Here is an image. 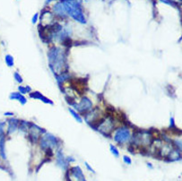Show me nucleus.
<instances>
[{
	"label": "nucleus",
	"mask_w": 182,
	"mask_h": 181,
	"mask_svg": "<svg viewBox=\"0 0 182 181\" xmlns=\"http://www.w3.org/2000/svg\"><path fill=\"white\" fill-rule=\"evenodd\" d=\"M39 142H40L41 148L46 151L58 148L59 145L60 140L57 136H53L52 134L45 132L42 136L40 137Z\"/></svg>",
	"instance_id": "obj_3"
},
{
	"label": "nucleus",
	"mask_w": 182,
	"mask_h": 181,
	"mask_svg": "<svg viewBox=\"0 0 182 181\" xmlns=\"http://www.w3.org/2000/svg\"><path fill=\"white\" fill-rule=\"evenodd\" d=\"M66 101H68V104L71 106L75 110L84 113V114L91 111V108H92V102L88 97H82L79 103H76L74 101H67V100H66Z\"/></svg>",
	"instance_id": "obj_5"
},
{
	"label": "nucleus",
	"mask_w": 182,
	"mask_h": 181,
	"mask_svg": "<svg viewBox=\"0 0 182 181\" xmlns=\"http://www.w3.org/2000/svg\"><path fill=\"white\" fill-rule=\"evenodd\" d=\"M38 16H39L38 14H35V15H34V16L32 17V23H36V22H37V20H38Z\"/></svg>",
	"instance_id": "obj_21"
},
{
	"label": "nucleus",
	"mask_w": 182,
	"mask_h": 181,
	"mask_svg": "<svg viewBox=\"0 0 182 181\" xmlns=\"http://www.w3.org/2000/svg\"><path fill=\"white\" fill-rule=\"evenodd\" d=\"M84 165H85L86 169H87L88 170H90V171H91V172H92V173H95V171L93 170V169L91 168V165H89V164H88V162H84Z\"/></svg>",
	"instance_id": "obj_19"
},
{
	"label": "nucleus",
	"mask_w": 182,
	"mask_h": 181,
	"mask_svg": "<svg viewBox=\"0 0 182 181\" xmlns=\"http://www.w3.org/2000/svg\"><path fill=\"white\" fill-rule=\"evenodd\" d=\"M132 132L130 128L126 126H122L115 129L113 133V140L118 144H126L132 139Z\"/></svg>",
	"instance_id": "obj_2"
},
{
	"label": "nucleus",
	"mask_w": 182,
	"mask_h": 181,
	"mask_svg": "<svg viewBox=\"0 0 182 181\" xmlns=\"http://www.w3.org/2000/svg\"><path fill=\"white\" fill-rule=\"evenodd\" d=\"M9 99H10V100H13V101H17L21 105L23 106H24L27 103V99L24 97V95L21 94L19 91L11 92L10 95H9Z\"/></svg>",
	"instance_id": "obj_11"
},
{
	"label": "nucleus",
	"mask_w": 182,
	"mask_h": 181,
	"mask_svg": "<svg viewBox=\"0 0 182 181\" xmlns=\"http://www.w3.org/2000/svg\"><path fill=\"white\" fill-rule=\"evenodd\" d=\"M69 173L70 174L68 176V178H69L68 181H86L84 179V173L79 166L73 167L70 169Z\"/></svg>",
	"instance_id": "obj_7"
},
{
	"label": "nucleus",
	"mask_w": 182,
	"mask_h": 181,
	"mask_svg": "<svg viewBox=\"0 0 182 181\" xmlns=\"http://www.w3.org/2000/svg\"><path fill=\"white\" fill-rule=\"evenodd\" d=\"M68 111H69V113L71 114V116L76 119V121H77L78 123H83V119H82L81 115L79 114V112H77L76 110H75V109H74L73 108H71V107L68 108Z\"/></svg>",
	"instance_id": "obj_13"
},
{
	"label": "nucleus",
	"mask_w": 182,
	"mask_h": 181,
	"mask_svg": "<svg viewBox=\"0 0 182 181\" xmlns=\"http://www.w3.org/2000/svg\"><path fill=\"white\" fill-rule=\"evenodd\" d=\"M17 91H19L21 94L24 95V94H26V93H30V92H31V88H30V86H28V85H26V86L20 85V86H18V90H17Z\"/></svg>",
	"instance_id": "obj_15"
},
{
	"label": "nucleus",
	"mask_w": 182,
	"mask_h": 181,
	"mask_svg": "<svg viewBox=\"0 0 182 181\" xmlns=\"http://www.w3.org/2000/svg\"><path fill=\"white\" fill-rule=\"evenodd\" d=\"M65 8L66 13H68L76 21L81 23H85V19L82 13V10L74 1H66L65 4Z\"/></svg>",
	"instance_id": "obj_4"
},
{
	"label": "nucleus",
	"mask_w": 182,
	"mask_h": 181,
	"mask_svg": "<svg viewBox=\"0 0 182 181\" xmlns=\"http://www.w3.org/2000/svg\"><path fill=\"white\" fill-rule=\"evenodd\" d=\"M48 66L54 75H59L66 71L67 56L64 48L60 47H51L48 51Z\"/></svg>",
	"instance_id": "obj_1"
},
{
	"label": "nucleus",
	"mask_w": 182,
	"mask_h": 181,
	"mask_svg": "<svg viewBox=\"0 0 182 181\" xmlns=\"http://www.w3.org/2000/svg\"><path fill=\"white\" fill-rule=\"evenodd\" d=\"M5 62L6 64V66L8 67H13L15 66V59H14V57L10 54H7L5 55Z\"/></svg>",
	"instance_id": "obj_14"
},
{
	"label": "nucleus",
	"mask_w": 182,
	"mask_h": 181,
	"mask_svg": "<svg viewBox=\"0 0 182 181\" xmlns=\"http://www.w3.org/2000/svg\"><path fill=\"white\" fill-rule=\"evenodd\" d=\"M46 131L38 126L37 125H34V124H30V127H29V133H30V142L32 143H36L39 141L40 137L42 136Z\"/></svg>",
	"instance_id": "obj_6"
},
{
	"label": "nucleus",
	"mask_w": 182,
	"mask_h": 181,
	"mask_svg": "<svg viewBox=\"0 0 182 181\" xmlns=\"http://www.w3.org/2000/svg\"><path fill=\"white\" fill-rule=\"evenodd\" d=\"M30 97L31 99L40 100L41 101H42L43 103H46V104H49V105H53L54 104V102L52 101H50L48 98L45 97L44 95H42L39 91H31V92H30Z\"/></svg>",
	"instance_id": "obj_10"
},
{
	"label": "nucleus",
	"mask_w": 182,
	"mask_h": 181,
	"mask_svg": "<svg viewBox=\"0 0 182 181\" xmlns=\"http://www.w3.org/2000/svg\"><path fill=\"white\" fill-rule=\"evenodd\" d=\"M109 151L110 152L116 157V158H119L120 157V151L118 149V147L114 144H109Z\"/></svg>",
	"instance_id": "obj_16"
},
{
	"label": "nucleus",
	"mask_w": 182,
	"mask_h": 181,
	"mask_svg": "<svg viewBox=\"0 0 182 181\" xmlns=\"http://www.w3.org/2000/svg\"><path fill=\"white\" fill-rule=\"evenodd\" d=\"M147 166L149 167V168H152V166L150 164V163H148V164H147Z\"/></svg>",
	"instance_id": "obj_23"
},
{
	"label": "nucleus",
	"mask_w": 182,
	"mask_h": 181,
	"mask_svg": "<svg viewBox=\"0 0 182 181\" xmlns=\"http://www.w3.org/2000/svg\"><path fill=\"white\" fill-rule=\"evenodd\" d=\"M14 78H15V82H16L17 83H23V77H22V76H21L18 72H15V73H14Z\"/></svg>",
	"instance_id": "obj_17"
},
{
	"label": "nucleus",
	"mask_w": 182,
	"mask_h": 181,
	"mask_svg": "<svg viewBox=\"0 0 182 181\" xmlns=\"http://www.w3.org/2000/svg\"><path fill=\"white\" fill-rule=\"evenodd\" d=\"M167 156H169V161H176L180 160V151H178L177 149L175 150H171L170 151V153L168 154Z\"/></svg>",
	"instance_id": "obj_12"
},
{
	"label": "nucleus",
	"mask_w": 182,
	"mask_h": 181,
	"mask_svg": "<svg viewBox=\"0 0 182 181\" xmlns=\"http://www.w3.org/2000/svg\"><path fill=\"white\" fill-rule=\"evenodd\" d=\"M56 161H57V164L60 167L61 169H63L64 170L67 169L68 162L66 161V157L64 155L62 150H58V151H57V153H56Z\"/></svg>",
	"instance_id": "obj_9"
},
{
	"label": "nucleus",
	"mask_w": 182,
	"mask_h": 181,
	"mask_svg": "<svg viewBox=\"0 0 182 181\" xmlns=\"http://www.w3.org/2000/svg\"><path fill=\"white\" fill-rule=\"evenodd\" d=\"M19 120L15 118H9L7 119V126H6V134L13 135L18 130Z\"/></svg>",
	"instance_id": "obj_8"
},
{
	"label": "nucleus",
	"mask_w": 182,
	"mask_h": 181,
	"mask_svg": "<svg viewBox=\"0 0 182 181\" xmlns=\"http://www.w3.org/2000/svg\"><path fill=\"white\" fill-rule=\"evenodd\" d=\"M4 116H5V117H11V116H14V113L13 112H5Z\"/></svg>",
	"instance_id": "obj_22"
},
{
	"label": "nucleus",
	"mask_w": 182,
	"mask_h": 181,
	"mask_svg": "<svg viewBox=\"0 0 182 181\" xmlns=\"http://www.w3.org/2000/svg\"><path fill=\"white\" fill-rule=\"evenodd\" d=\"M122 158H123V161H124V162H125L126 164L130 165V164L132 163V160H131V158H130L129 156H127V155H124Z\"/></svg>",
	"instance_id": "obj_18"
},
{
	"label": "nucleus",
	"mask_w": 182,
	"mask_h": 181,
	"mask_svg": "<svg viewBox=\"0 0 182 181\" xmlns=\"http://www.w3.org/2000/svg\"><path fill=\"white\" fill-rule=\"evenodd\" d=\"M66 161H67L68 163H70V162H75V161H76V159L73 158L72 156H67V157H66Z\"/></svg>",
	"instance_id": "obj_20"
}]
</instances>
